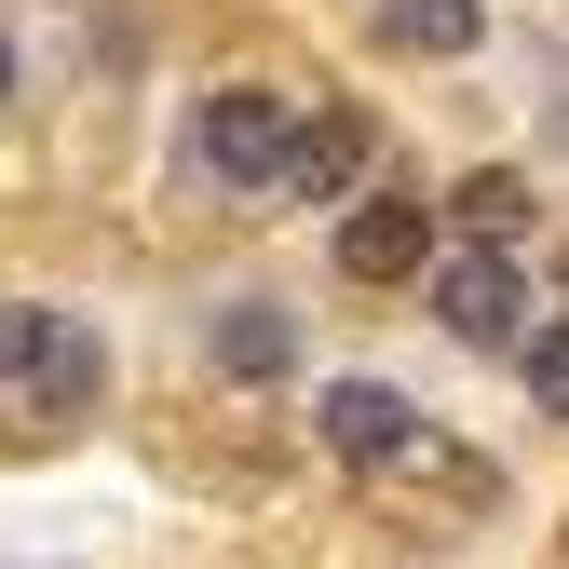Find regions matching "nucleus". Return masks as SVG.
<instances>
[{
    "label": "nucleus",
    "mask_w": 569,
    "mask_h": 569,
    "mask_svg": "<svg viewBox=\"0 0 569 569\" xmlns=\"http://www.w3.org/2000/svg\"><path fill=\"white\" fill-rule=\"evenodd\" d=\"M435 326H448L461 352H516V339H529V271H516V244L435 258Z\"/></svg>",
    "instance_id": "obj_1"
},
{
    "label": "nucleus",
    "mask_w": 569,
    "mask_h": 569,
    "mask_svg": "<svg viewBox=\"0 0 569 569\" xmlns=\"http://www.w3.org/2000/svg\"><path fill=\"white\" fill-rule=\"evenodd\" d=\"M284 122H299V109H284L271 82H218V96L190 109V163L218 177V190H271V163H284Z\"/></svg>",
    "instance_id": "obj_2"
},
{
    "label": "nucleus",
    "mask_w": 569,
    "mask_h": 569,
    "mask_svg": "<svg viewBox=\"0 0 569 569\" xmlns=\"http://www.w3.org/2000/svg\"><path fill=\"white\" fill-rule=\"evenodd\" d=\"M339 271L352 284H420L435 271V203L420 190H352L339 203Z\"/></svg>",
    "instance_id": "obj_3"
},
{
    "label": "nucleus",
    "mask_w": 569,
    "mask_h": 569,
    "mask_svg": "<svg viewBox=\"0 0 569 569\" xmlns=\"http://www.w3.org/2000/svg\"><path fill=\"white\" fill-rule=\"evenodd\" d=\"M367 150H380L367 109H299V122H284L271 190H284V203H352V190H367Z\"/></svg>",
    "instance_id": "obj_4"
},
{
    "label": "nucleus",
    "mask_w": 569,
    "mask_h": 569,
    "mask_svg": "<svg viewBox=\"0 0 569 569\" xmlns=\"http://www.w3.org/2000/svg\"><path fill=\"white\" fill-rule=\"evenodd\" d=\"M312 420H326V448H339V461H420V407H407L393 380H326Z\"/></svg>",
    "instance_id": "obj_5"
},
{
    "label": "nucleus",
    "mask_w": 569,
    "mask_h": 569,
    "mask_svg": "<svg viewBox=\"0 0 569 569\" xmlns=\"http://www.w3.org/2000/svg\"><path fill=\"white\" fill-rule=\"evenodd\" d=\"M203 352H218V380H284V367H299V312H284V299H218Z\"/></svg>",
    "instance_id": "obj_6"
},
{
    "label": "nucleus",
    "mask_w": 569,
    "mask_h": 569,
    "mask_svg": "<svg viewBox=\"0 0 569 569\" xmlns=\"http://www.w3.org/2000/svg\"><path fill=\"white\" fill-rule=\"evenodd\" d=\"M367 14H380V41L420 54V68H448V54L488 41V0H367Z\"/></svg>",
    "instance_id": "obj_7"
},
{
    "label": "nucleus",
    "mask_w": 569,
    "mask_h": 569,
    "mask_svg": "<svg viewBox=\"0 0 569 569\" xmlns=\"http://www.w3.org/2000/svg\"><path fill=\"white\" fill-rule=\"evenodd\" d=\"M54 352H68V312L54 299H0V380H41Z\"/></svg>",
    "instance_id": "obj_8"
},
{
    "label": "nucleus",
    "mask_w": 569,
    "mask_h": 569,
    "mask_svg": "<svg viewBox=\"0 0 569 569\" xmlns=\"http://www.w3.org/2000/svg\"><path fill=\"white\" fill-rule=\"evenodd\" d=\"M448 218H461L475 244H516V231H529V190H516V177H461V190H448Z\"/></svg>",
    "instance_id": "obj_9"
},
{
    "label": "nucleus",
    "mask_w": 569,
    "mask_h": 569,
    "mask_svg": "<svg viewBox=\"0 0 569 569\" xmlns=\"http://www.w3.org/2000/svg\"><path fill=\"white\" fill-rule=\"evenodd\" d=\"M516 380H529V407H542V420H569V326H542V312H529V339H516Z\"/></svg>",
    "instance_id": "obj_10"
},
{
    "label": "nucleus",
    "mask_w": 569,
    "mask_h": 569,
    "mask_svg": "<svg viewBox=\"0 0 569 569\" xmlns=\"http://www.w3.org/2000/svg\"><path fill=\"white\" fill-rule=\"evenodd\" d=\"M0 109H14V41H0Z\"/></svg>",
    "instance_id": "obj_11"
}]
</instances>
